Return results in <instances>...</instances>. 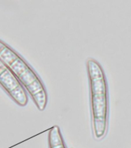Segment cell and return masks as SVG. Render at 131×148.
I'll return each instance as SVG.
<instances>
[{
  "label": "cell",
  "instance_id": "obj_4",
  "mask_svg": "<svg viewBox=\"0 0 131 148\" xmlns=\"http://www.w3.org/2000/svg\"><path fill=\"white\" fill-rule=\"evenodd\" d=\"M48 143L49 148H67L58 125L53 126L49 130Z\"/></svg>",
  "mask_w": 131,
  "mask_h": 148
},
{
  "label": "cell",
  "instance_id": "obj_2",
  "mask_svg": "<svg viewBox=\"0 0 131 148\" xmlns=\"http://www.w3.org/2000/svg\"><path fill=\"white\" fill-rule=\"evenodd\" d=\"M0 60L13 72L39 111L45 110L48 94L41 78L13 49L0 39Z\"/></svg>",
  "mask_w": 131,
  "mask_h": 148
},
{
  "label": "cell",
  "instance_id": "obj_5",
  "mask_svg": "<svg viewBox=\"0 0 131 148\" xmlns=\"http://www.w3.org/2000/svg\"><path fill=\"white\" fill-rule=\"evenodd\" d=\"M72 148H73V147H72Z\"/></svg>",
  "mask_w": 131,
  "mask_h": 148
},
{
  "label": "cell",
  "instance_id": "obj_3",
  "mask_svg": "<svg viewBox=\"0 0 131 148\" xmlns=\"http://www.w3.org/2000/svg\"><path fill=\"white\" fill-rule=\"evenodd\" d=\"M0 86L19 106H25L29 102L28 92L13 72L0 60Z\"/></svg>",
  "mask_w": 131,
  "mask_h": 148
},
{
  "label": "cell",
  "instance_id": "obj_1",
  "mask_svg": "<svg viewBox=\"0 0 131 148\" xmlns=\"http://www.w3.org/2000/svg\"><path fill=\"white\" fill-rule=\"evenodd\" d=\"M90 92V110L93 135L101 140L106 136L109 120V93L107 80L101 64L93 58L86 61Z\"/></svg>",
  "mask_w": 131,
  "mask_h": 148
}]
</instances>
